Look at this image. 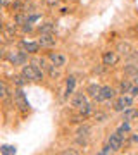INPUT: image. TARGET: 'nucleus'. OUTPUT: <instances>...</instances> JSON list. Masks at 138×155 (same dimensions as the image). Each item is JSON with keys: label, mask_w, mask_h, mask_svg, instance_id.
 <instances>
[{"label": "nucleus", "mask_w": 138, "mask_h": 155, "mask_svg": "<svg viewBox=\"0 0 138 155\" xmlns=\"http://www.w3.org/2000/svg\"><path fill=\"white\" fill-rule=\"evenodd\" d=\"M22 76L28 81H42L43 79V71L36 64H24L22 67Z\"/></svg>", "instance_id": "nucleus-1"}, {"label": "nucleus", "mask_w": 138, "mask_h": 155, "mask_svg": "<svg viewBox=\"0 0 138 155\" xmlns=\"http://www.w3.org/2000/svg\"><path fill=\"white\" fill-rule=\"evenodd\" d=\"M116 97V90L112 88V86H102L100 88V93L95 97L97 102H104V100H110Z\"/></svg>", "instance_id": "nucleus-2"}, {"label": "nucleus", "mask_w": 138, "mask_h": 155, "mask_svg": "<svg viewBox=\"0 0 138 155\" xmlns=\"http://www.w3.org/2000/svg\"><path fill=\"white\" fill-rule=\"evenodd\" d=\"M14 102H16V105L19 107L22 112L29 109V105H28V100H26V97H24V93H22V90H21V88L14 91Z\"/></svg>", "instance_id": "nucleus-3"}, {"label": "nucleus", "mask_w": 138, "mask_h": 155, "mask_svg": "<svg viewBox=\"0 0 138 155\" xmlns=\"http://www.w3.org/2000/svg\"><path fill=\"white\" fill-rule=\"evenodd\" d=\"M102 62H104V66H107V67L116 66L117 62H119V55H117V52H104V55H102Z\"/></svg>", "instance_id": "nucleus-4"}, {"label": "nucleus", "mask_w": 138, "mask_h": 155, "mask_svg": "<svg viewBox=\"0 0 138 155\" xmlns=\"http://www.w3.org/2000/svg\"><path fill=\"white\" fill-rule=\"evenodd\" d=\"M9 61L14 66H24L26 64V52H12L9 55Z\"/></svg>", "instance_id": "nucleus-5"}, {"label": "nucleus", "mask_w": 138, "mask_h": 155, "mask_svg": "<svg viewBox=\"0 0 138 155\" xmlns=\"http://www.w3.org/2000/svg\"><path fill=\"white\" fill-rule=\"evenodd\" d=\"M116 52L117 54H121V55H124V57H130L135 50H133L131 43H128V41H119L117 47H116Z\"/></svg>", "instance_id": "nucleus-6"}, {"label": "nucleus", "mask_w": 138, "mask_h": 155, "mask_svg": "<svg viewBox=\"0 0 138 155\" xmlns=\"http://www.w3.org/2000/svg\"><path fill=\"white\" fill-rule=\"evenodd\" d=\"M109 147L114 150V152H117V150L123 147V136L117 133V131L114 134H110V136H109Z\"/></svg>", "instance_id": "nucleus-7"}, {"label": "nucleus", "mask_w": 138, "mask_h": 155, "mask_svg": "<svg viewBox=\"0 0 138 155\" xmlns=\"http://www.w3.org/2000/svg\"><path fill=\"white\" fill-rule=\"evenodd\" d=\"M71 104H72V107H76V109H81V107L86 104V95H85V93H76V95H72Z\"/></svg>", "instance_id": "nucleus-8"}, {"label": "nucleus", "mask_w": 138, "mask_h": 155, "mask_svg": "<svg viewBox=\"0 0 138 155\" xmlns=\"http://www.w3.org/2000/svg\"><path fill=\"white\" fill-rule=\"evenodd\" d=\"M50 62L54 64L55 67H64L66 66V57L62 55V54H50Z\"/></svg>", "instance_id": "nucleus-9"}, {"label": "nucleus", "mask_w": 138, "mask_h": 155, "mask_svg": "<svg viewBox=\"0 0 138 155\" xmlns=\"http://www.w3.org/2000/svg\"><path fill=\"white\" fill-rule=\"evenodd\" d=\"M38 43H40V47H54L55 45L54 35H42L38 40Z\"/></svg>", "instance_id": "nucleus-10"}, {"label": "nucleus", "mask_w": 138, "mask_h": 155, "mask_svg": "<svg viewBox=\"0 0 138 155\" xmlns=\"http://www.w3.org/2000/svg\"><path fill=\"white\" fill-rule=\"evenodd\" d=\"M22 48L26 50L28 54H36L40 50V43H33V41H22Z\"/></svg>", "instance_id": "nucleus-11"}, {"label": "nucleus", "mask_w": 138, "mask_h": 155, "mask_svg": "<svg viewBox=\"0 0 138 155\" xmlns=\"http://www.w3.org/2000/svg\"><path fill=\"white\" fill-rule=\"evenodd\" d=\"M135 117H138V110H135L131 107H128V109L123 110V121H131Z\"/></svg>", "instance_id": "nucleus-12"}, {"label": "nucleus", "mask_w": 138, "mask_h": 155, "mask_svg": "<svg viewBox=\"0 0 138 155\" xmlns=\"http://www.w3.org/2000/svg\"><path fill=\"white\" fill-rule=\"evenodd\" d=\"M54 31H55V26L52 22H45V24L40 26V33L42 35H54Z\"/></svg>", "instance_id": "nucleus-13"}, {"label": "nucleus", "mask_w": 138, "mask_h": 155, "mask_svg": "<svg viewBox=\"0 0 138 155\" xmlns=\"http://www.w3.org/2000/svg\"><path fill=\"white\" fill-rule=\"evenodd\" d=\"M131 88H133V84H131L130 79H124V81H121V84H119V91H121V93H130Z\"/></svg>", "instance_id": "nucleus-14"}, {"label": "nucleus", "mask_w": 138, "mask_h": 155, "mask_svg": "<svg viewBox=\"0 0 138 155\" xmlns=\"http://www.w3.org/2000/svg\"><path fill=\"white\" fill-rule=\"evenodd\" d=\"M124 72H126L128 76H136L138 74L136 62H135V64H128V66H124Z\"/></svg>", "instance_id": "nucleus-15"}, {"label": "nucleus", "mask_w": 138, "mask_h": 155, "mask_svg": "<svg viewBox=\"0 0 138 155\" xmlns=\"http://www.w3.org/2000/svg\"><path fill=\"white\" fill-rule=\"evenodd\" d=\"M100 88H102V86H99V84H90L88 88H86V93L90 95V97H97V95L100 93Z\"/></svg>", "instance_id": "nucleus-16"}, {"label": "nucleus", "mask_w": 138, "mask_h": 155, "mask_svg": "<svg viewBox=\"0 0 138 155\" xmlns=\"http://www.w3.org/2000/svg\"><path fill=\"white\" fill-rule=\"evenodd\" d=\"M24 4H22V0H14V2H11V9L16 12H22L24 11Z\"/></svg>", "instance_id": "nucleus-17"}, {"label": "nucleus", "mask_w": 138, "mask_h": 155, "mask_svg": "<svg viewBox=\"0 0 138 155\" xmlns=\"http://www.w3.org/2000/svg\"><path fill=\"white\" fill-rule=\"evenodd\" d=\"M130 131H131V127H130V124H128V121H124V122L121 124V126L117 127V133L121 134V136H124V134H128Z\"/></svg>", "instance_id": "nucleus-18"}, {"label": "nucleus", "mask_w": 138, "mask_h": 155, "mask_svg": "<svg viewBox=\"0 0 138 155\" xmlns=\"http://www.w3.org/2000/svg\"><path fill=\"white\" fill-rule=\"evenodd\" d=\"M124 109H128V107H126V104H124V100H123V97H121V98H117V100H116V104H114V110L123 112Z\"/></svg>", "instance_id": "nucleus-19"}, {"label": "nucleus", "mask_w": 138, "mask_h": 155, "mask_svg": "<svg viewBox=\"0 0 138 155\" xmlns=\"http://www.w3.org/2000/svg\"><path fill=\"white\" fill-rule=\"evenodd\" d=\"M14 22H16V24H26V22H28V17L24 16L22 12H17L16 16H14Z\"/></svg>", "instance_id": "nucleus-20"}, {"label": "nucleus", "mask_w": 138, "mask_h": 155, "mask_svg": "<svg viewBox=\"0 0 138 155\" xmlns=\"http://www.w3.org/2000/svg\"><path fill=\"white\" fill-rule=\"evenodd\" d=\"M9 97V88L4 81H0V98H7Z\"/></svg>", "instance_id": "nucleus-21"}, {"label": "nucleus", "mask_w": 138, "mask_h": 155, "mask_svg": "<svg viewBox=\"0 0 138 155\" xmlns=\"http://www.w3.org/2000/svg\"><path fill=\"white\" fill-rule=\"evenodd\" d=\"M67 95H69V93H72V88H74V84H76V79H74V78H72V76H69V78H67Z\"/></svg>", "instance_id": "nucleus-22"}, {"label": "nucleus", "mask_w": 138, "mask_h": 155, "mask_svg": "<svg viewBox=\"0 0 138 155\" xmlns=\"http://www.w3.org/2000/svg\"><path fill=\"white\" fill-rule=\"evenodd\" d=\"M79 112H81V116L85 117V116H88L90 112H92V105H90L88 102H86V104H85V105L81 107V109H79Z\"/></svg>", "instance_id": "nucleus-23"}, {"label": "nucleus", "mask_w": 138, "mask_h": 155, "mask_svg": "<svg viewBox=\"0 0 138 155\" xmlns=\"http://www.w3.org/2000/svg\"><path fill=\"white\" fill-rule=\"evenodd\" d=\"M26 81H28V79L22 76V74H21V76H14V83H16L17 86H24V83H26Z\"/></svg>", "instance_id": "nucleus-24"}, {"label": "nucleus", "mask_w": 138, "mask_h": 155, "mask_svg": "<svg viewBox=\"0 0 138 155\" xmlns=\"http://www.w3.org/2000/svg\"><path fill=\"white\" fill-rule=\"evenodd\" d=\"M93 117H95V121L97 122H104L105 119H107V114H104V112H97Z\"/></svg>", "instance_id": "nucleus-25"}, {"label": "nucleus", "mask_w": 138, "mask_h": 155, "mask_svg": "<svg viewBox=\"0 0 138 155\" xmlns=\"http://www.w3.org/2000/svg\"><path fill=\"white\" fill-rule=\"evenodd\" d=\"M88 133H90L88 126H81L79 129H78V134H79V136H88Z\"/></svg>", "instance_id": "nucleus-26"}, {"label": "nucleus", "mask_w": 138, "mask_h": 155, "mask_svg": "<svg viewBox=\"0 0 138 155\" xmlns=\"http://www.w3.org/2000/svg\"><path fill=\"white\" fill-rule=\"evenodd\" d=\"M45 2H47V5L49 7H55L57 4H59V0H45Z\"/></svg>", "instance_id": "nucleus-27"}, {"label": "nucleus", "mask_w": 138, "mask_h": 155, "mask_svg": "<svg viewBox=\"0 0 138 155\" xmlns=\"http://www.w3.org/2000/svg\"><path fill=\"white\" fill-rule=\"evenodd\" d=\"M2 152H4V153H12V152H16V150L12 148V147H4V148H2Z\"/></svg>", "instance_id": "nucleus-28"}, {"label": "nucleus", "mask_w": 138, "mask_h": 155, "mask_svg": "<svg viewBox=\"0 0 138 155\" xmlns=\"http://www.w3.org/2000/svg\"><path fill=\"white\" fill-rule=\"evenodd\" d=\"M130 93H131L133 97H138V84H135V86H133V88H131V91H130Z\"/></svg>", "instance_id": "nucleus-29"}, {"label": "nucleus", "mask_w": 138, "mask_h": 155, "mask_svg": "<svg viewBox=\"0 0 138 155\" xmlns=\"http://www.w3.org/2000/svg\"><path fill=\"white\" fill-rule=\"evenodd\" d=\"M5 5H11V0H0V7H5Z\"/></svg>", "instance_id": "nucleus-30"}, {"label": "nucleus", "mask_w": 138, "mask_h": 155, "mask_svg": "<svg viewBox=\"0 0 138 155\" xmlns=\"http://www.w3.org/2000/svg\"><path fill=\"white\" fill-rule=\"evenodd\" d=\"M131 143H138V134H131Z\"/></svg>", "instance_id": "nucleus-31"}, {"label": "nucleus", "mask_w": 138, "mask_h": 155, "mask_svg": "<svg viewBox=\"0 0 138 155\" xmlns=\"http://www.w3.org/2000/svg\"><path fill=\"white\" fill-rule=\"evenodd\" d=\"M4 52H5V50H0V59H4V57H5V54H4Z\"/></svg>", "instance_id": "nucleus-32"}, {"label": "nucleus", "mask_w": 138, "mask_h": 155, "mask_svg": "<svg viewBox=\"0 0 138 155\" xmlns=\"http://www.w3.org/2000/svg\"><path fill=\"white\" fill-rule=\"evenodd\" d=\"M2 31H4V22L0 21V33H2Z\"/></svg>", "instance_id": "nucleus-33"}, {"label": "nucleus", "mask_w": 138, "mask_h": 155, "mask_svg": "<svg viewBox=\"0 0 138 155\" xmlns=\"http://www.w3.org/2000/svg\"><path fill=\"white\" fill-rule=\"evenodd\" d=\"M136 67H138V62H136Z\"/></svg>", "instance_id": "nucleus-34"}]
</instances>
